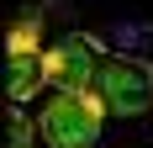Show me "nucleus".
<instances>
[{
    "mask_svg": "<svg viewBox=\"0 0 153 148\" xmlns=\"http://www.w3.org/2000/svg\"><path fill=\"white\" fill-rule=\"evenodd\" d=\"M90 90L100 95V106L111 117H143V111H153V64L111 53V58H100Z\"/></svg>",
    "mask_w": 153,
    "mask_h": 148,
    "instance_id": "obj_2",
    "label": "nucleus"
},
{
    "mask_svg": "<svg viewBox=\"0 0 153 148\" xmlns=\"http://www.w3.org/2000/svg\"><path fill=\"white\" fill-rule=\"evenodd\" d=\"M42 85H48L42 53L37 48H5V95H11V106H27Z\"/></svg>",
    "mask_w": 153,
    "mask_h": 148,
    "instance_id": "obj_4",
    "label": "nucleus"
},
{
    "mask_svg": "<svg viewBox=\"0 0 153 148\" xmlns=\"http://www.w3.org/2000/svg\"><path fill=\"white\" fill-rule=\"evenodd\" d=\"M42 69H48V85L53 90H90L95 69H100V53H95L90 37H58L42 53Z\"/></svg>",
    "mask_w": 153,
    "mask_h": 148,
    "instance_id": "obj_3",
    "label": "nucleus"
},
{
    "mask_svg": "<svg viewBox=\"0 0 153 148\" xmlns=\"http://www.w3.org/2000/svg\"><path fill=\"white\" fill-rule=\"evenodd\" d=\"M106 106L95 90H53V101L42 106V143L48 148H95L100 143V127H106Z\"/></svg>",
    "mask_w": 153,
    "mask_h": 148,
    "instance_id": "obj_1",
    "label": "nucleus"
},
{
    "mask_svg": "<svg viewBox=\"0 0 153 148\" xmlns=\"http://www.w3.org/2000/svg\"><path fill=\"white\" fill-rule=\"evenodd\" d=\"M32 132H42L37 122H27L21 106H11V148H32Z\"/></svg>",
    "mask_w": 153,
    "mask_h": 148,
    "instance_id": "obj_5",
    "label": "nucleus"
}]
</instances>
